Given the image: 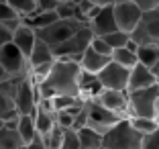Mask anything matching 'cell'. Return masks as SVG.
Segmentation results:
<instances>
[{
    "mask_svg": "<svg viewBox=\"0 0 159 149\" xmlns=\"http://www.w3.org/2000/svg\"><path fill=\"white\" fill-rule=\"evenodd\" d=\"M80 78L82 68L78 61L71 59H55L49 74L37 84V94L41 98L53 96H80Z\"/></svg>",
    "mask_w": 159,
    "mask_h": 149,
    "instance_id": "1",
    "label": "cell"
},
{
    "mask_svg": "<svg viewBox=\"0 0 159 149\" xmlns=\"http://www.w3.org/2000/svg\"><path fill=\"white\" fill-rule=\"evenodd\" d=\"M129 117L155 119L159 123V84L129 92Z\"/></svg>",
    "mask_w": 159,
    "mask_h": 149,
    "instance_id": "2",
    "label": "cell"
},
{
    "mask_svg": "<svg viewBox=\"0 0 159 149\" xmlns=\"http://www.w3.org/2000/svg\"><path fill=\"white\" fill-rule=\"evenodd\" d=\"M143 135L131 127L129 119H120L112 129L102 135V147L108 149H141Z\"/></svg>",
    "mask_w": 159,
    "mask_h": 149,
    "instance_id": "3",
    "label": "cell"
},
{
    "mask_svg": "<svg viewBox=\"0 0 159 149\" xmlns=\"http://www.w3.org/2000/svg\"><path fill=\"white\" fill-rule=\"evenodd\" d=\"M84 21H80L78 16H71V19H57L55 23L47 25V27L35 31L37 39H41L43 43H47L49 47H55L59 43H63L66 39H70L75 31L84 27Z\"/></svg>",
    "mask_w": 159,
    "mask_h": 149,
    "instance_id": "4",
    "label": "cell"
},
{
    "mask_svg": "<svg viewBox=\"0 0 159 149\" xmlns=\"http://www.w3.org/2000/svg\"><path fill=\"white\" fill-rule=\"evenodd\" d=\"M92 37H94V33L88 29V25H84V27L80 29V31H75L70 39H66L63 43H59V45H55V47H51V49H53V55H55V59L80 61L82 53H84L86 49L90 47V41H92Z\"/></svg>",
    "mask_w": 159,
    "mask_h": 149,
    "instance_id": "5",
    "label": "cell"
},
{
    "mask_svg": "<svg viewBox=\"0 0 159 149\" xmlns=\"http://www.w3.org/2000/svg\"><path fill=\"white\" fill-rule=\"evenodd\" d=\"M129 37L137 45H159V6L151 10H143L139 23Z\"/></svg>",
    "mask_w": 159,
    "mask_h": 149,
    "instance_id": "6",
    "label": "cell"
},
{
    "mask_svg": "<svg viewBox=\"0 0 159 149\" xmlns=\"http://www.w3.org/2000/svg\"><path fill=\"white\" fill-rule=\"evenodd\" d=\"M122 117H118L116 112L104 108L102 104H98L96 100H86V127H90L92 131L104 135L108 129H112Z\"/></svg>",
    "mask_w": 159,
    "mask_h": 149,
    "instance_id": "7",
    "label": "cell"
},
{
    "mask_svg": "<svg viewBox=\"0 0 159 149\" xmlns=\"http://www.w3.org/2000/svg\"><path fill=\"white\" fill-rule=\"evenodd\" d=\"M0 65L4 70L6 78H23L29 74V61L20 53V49L12 41L0 47Z\"/></svg>",
    "mask_w": 159,
    "mask_h": 149,
    "instance_id": "8",
    "label": "cell"
},
{
    "mask_svg": "<svg viewBox=\"0 0 159 149\" xmlns=\"http://www.w3.org/2000/svg\"><path fill=\"white\" fill-rule=\"evenodd\" d=\"M39 102L37 84L29 76H23L16 84V94H14V106L19 114H33Z\"/></svg>",
    "mask_w": 159,
    "mask_h": 149,
    "instance_id": "9",
    "label": "cell"
},
{
    "mask_svg": "<svg viewBox=\"0 0 159 149\" xmlns=\"http://www.w3.org/2000/svg\"><path fill=\"white\" fill-rule=\"evenodd\" d=\"M112 14H114V23H116L118 31L131 35V31L137 27V23H139L143 10H141L135 2H131V0H116L112 4Z\"/></svg>",
    "mask_w": 159,
    "mask_h": 149,
    "instance_id": "10",
    "label": "cell"
},
{
    "mask_svg": "<svg viewBox=\"0 0 159 149\" xmlns=\"http://www.w3.org/2000/svg\"><path fill=\"white\" fill-rule=\"evenodd\" d=\"M129 72L131 70H126V68H122L116 61L110 59L96 74V78H98L100 86L106 90H126V86H129Z\"/></svg>",
    "mask_w": 159,
    "mask_h": 149,
    "instance_id": "11",
    "label": "cell"
},
{
    "mask_svg": "<svg viewBox=\"0 0 159 149\" xmlns=\"http://www.w3.org/2000/svg\"><path fill=\"white\" fill-rule=\"evenodd\" d=\"M92 100H96L98 104H102L108 110L116 112L118 117L129 119V92H126V90H106V88H102Z\"/></svg>",
    "mask_w": 159,
    "mask_h": 149,
    "instance_id": "12",
    "label": "cell"
},
{
    "mask_svg": "<svg viewBox=\"0 0 159 149\" xmlns=\"http://www.w3.org/2000/svg\"><path fill=\"white\" fill-rule=\"evenodd\" d=\"M20 78H4L0 80V119L10 121L16 119L19 112L14 106V94H16V84Z\"/></svg>",
    "mask_w": 159,
    "mask_h": 149,
    "instance_id": "13",
    "label": "cell"
},
{
    "mask_svg": "<svg viewBox=\"0 0 159 149\" xmlns=\"http://www.w3.org/2000/svg\"><path fill=\"white\" fill-rule=\"evenodd\" d=\"M86 25H88V29L94 33V35H96V37L116 31V23H114L112 6H102V8L94 14V16H92V19H90Z\"/></svg>",
    "mask_w": 159,
    "mask_h": 149,
    "instance_id": "14",
    "label": "cell"
},
{
    "mask_svg": "<svg viewBox=\"0 0 159 149\" xmlns=\"http://www.w3.org/2000/svg\"><path fill=\"white\" fill-rule=\"evenodd\" d=\"M159 84L157 78L153 76L151 68L143 63H137L131 68L129 72V86H126V92H133V90H141V88H149V86Z\"/></svg>",
    "mask_w": 159,
    "mask_h": 149,
    "instance_id": "15",
    "label": "cell"
},
{
    "mask_svg": "<svg viewBox=\"0 0 159 149\" xmlns=\"http://www.w3.org/2000/svg\"><path fill=\"white\" fill-rule=\"evenodd\" d=\"M110 61V55H102V53L94 51L92 47H88L84 53H82V57H80V68H82V72H86V74H98L100 70H102L104 65Z\"/></svg>",
    "mask_w": 159,
    "mask_h": 149,
    "instance_id": "16",
    "label": "cell"
},
{
    "mask_svg": "<svg viewBox=\"0 0 159 149\" xmlns=\"http://www.w3.org/2000/svg\"><path fill=\"white\" fill-rule=\"evenodd\" d=\"M10 41L19 47L20 53H23L25 57H29V53H31V49H33L35 41H37V35H35V31L29 27V25L20 23L19 27L12 31V39H10Z\"/></svg>",
    "mask_w": 159,
    "mask_h": 149,
    "instance_id": "17",
    "label": "cell"
},
{
    "mask_svg": "<svg viewBox=\"0 0 159 149\" xmlns=\"http://www.w3.org/2000/svg\"><path fill=\"white\" fill-rule=\"evenodd\" d=\"M53 59H55L53 49L47 45V43H43L41 39L35 41L33 49H31V53H29V57H27L29 68H35V65H41V63H51Z\"/></svg>",
    "mask_w": 159,
    "mask_h": 149,
    "instance_id": "18",
    "label": "cell"
},
{
    "mask_svg": "<svg viewBox=\"0 0 159 149\" xmlns=\"http://www.w3.org/2000/svg\"><path fill=\"white\" fill-rule=\"evenodd\" d=\"M78 141H80V149H100L102 147V135L92 131L90 127L78 129Z\"/></svg>",
    "mask_w": 159,
    "mask_h": 149,
    "instance_id": "19",
    "label": "cell"
},
{
    "mask_svg": "<svg viewBox=\"0 0 159 149\" xmlns=\"http://www.w3.org/2000/svg\"><path fill=\"white\" fill-rule=\"evenodd\" d=\"M16 133L20 135L23 143H29V141L37 135L33 114H19V121H16Z\"/></svg>",
    "mask_w": 159,
    "mask_h": 149,
    "instance_id": "20",
    "label": "cell"
},
{
    "mask_svg": "<svg viewBox=\"0 0 159 149\" xmlns=\"http://www.w3.org/2000/svg\"><path fill=\"white\" fill-rule=\"evenodd\" d=\"M23 139L16 133V129L2 127L0 129V149H23Z\"/></svg>",
    "mask_w": 159,
    "mask_h": 149,
    "instance_id": "21",
    "label": "cell"
},
{
    "mask_svg": "<svg viewBox=\"0 0 159 149\" xmlns=\"http://www.w3.org/2000/svg\"><path fill=\"white\" fill-rule=\"evenodd\" d=\"M137 59L147 68H153L159 61V45H139L137 47Z\"/></svg>",
    "mask_w": 159,
    "mask_h": 149,
    "instance_id": "22",
    "label": "cell"
},
{
    "mask_svg": "<svg viewBox=\"0 0 159 149\" xmlns=\"http://www.w3.org/2000/svg\"><path fill=\"white\" fill-rule=\"evenodd\" d=\"M110 59L116 61L118 65H122V68H126V70H131L133 65L139 63V59H137V53L131 51V49H126V47L112 49V53H110Z\"/></svg>",
    "mask_w": 159,
    "mask_h": 149,
    "instance_id": "23",
    "label": "cell"
},
{
    "mask_svg": "<svg viewBox=\"0 0 159 149\" xmlns=\"http://www.w3.org/2000/svg\"><path fill=\"white\" fill-rule=\"evenodd\" d=\"M129 123H131V127L137 133H141V135H149V133H153L159 127V123L155 119H145V117H129Z\"/></svg>",
    "mask_w": 159,
    "mask_h": 149,
    "instance_id": "24",
    "label": "cell"
},
{
    "mask_svg": "<svg viewBox=\"0 0 159 149\" xmlns=\"http://www.w3.org/2000/svg\"><path fill=\"white\" fill-rule=\"evenodd\" d=\"M6 4L16 12V16L25 19L35 12V0H6Z\"/></svg>",
    "mask_w": 159,
    "mask_h": 149,
    "instance_id": "25",
    "label": "cell"
},
{
    "mask_svg": "<svg viewBox=\"0 0 159 149\" xmlns=\"http://www.w3.org/2000/svg\"><path fill=\"white\" fill-rule=\"evenodd\" d=\"M55 12H57V19H71V16H78V4H74L71 0H57Z\"/></svg>",
    "mask_w": 159,
    "mask_h": 149,
    "instance_id": "26",
    "label": "cell"
},
{
    "mask_svg": "<svg viewBox=\"0 0 159 149\" xmlns=\"http://www.w3.org/2000/svg\"><path fill=\"white\" fill-rule=\"evenodd\" d=\"M100 37L104 39V41L108 43V45L112 47V49H118V47H125L126 41H129V33H122V31H112V33H106V35H100Z\"/></svg>",
    "mask_w": 159,
    "mask_h": 149,
    "instance_id": "27",
    "label": "cell"
},
{
    "mask_svg": "<svg viewBox=\"0 0 159 149\" xmlns=\"http://www.w3.org/2000/svg\"><path fill=\"white\" fill-rule=\"evenodd\" d=\"M61 137H63V129H61V127H57V125H53V129L49 131L45 137H43V139H45L47 149H59Z\"/></svg>",
    "mask_w": 159,
    "mask_h": 149,
    "instance_id": "28",
    "label": "cell"
},
{
    "mask_svg": "<svg viewBox=\"0 0 159 149\" xmlns=\"http://www.w3.org/2000/svg\"><path fill=\"white\" fill-rule=\"evenodd\" d=\"M59 149H80L78 131L75 129H63V137H61Z\"/></svg>",
    "mask_w": 159,
    "mask_h": 149,
    "instance_id": "29",
    "label": "cell"
},
{
    "mask_svg": "<svg viewBox=\"0 0 159 149\" xmlns=\"http://www.w3.org/2000/svg\"><path fill=\"white\" fill-rule=\"evenodd\" d=\"M55 125L61 129H74V117L67 110H55Z\"/></svg>",
    "mask_w": 159,
    "mask_h": 149,
    "instance_id": "30",
    "label": "cell"
},
{
    "mask_svg": "<svg viewBox=\"0 0 159 149\" xmlns=\"http://www.w3.org/2000/svg\"><path fill=\"white\" fill-rule=\"evenodd\" d=\"M141 149H159V127L149 133V135H143L141 139Z\"/></svg>",
    "mask_w": 159,
    "mask_h": 149,
    "instance_id": "31",
    "label": "cell"
},
{
    "mask_svg": "<svg viewBox=\"0 0 159 149\" xmlns=\"http://www.w3.org/2000/svg\"><path fill=\"white\" fill-rule=\"evenodd\" d=\"M90 47H92L94 51L102 53V55H110V53H112V47L108 45V43L104 41L102 37H96V35H94V37H92V41H90Z\"/></svg>",
    "mask_w": 159,
    "mask_h": 149,
    "instance_id": "32",
    "label": "cell"
},
{
    "mask_svg": "<svg viewBox=\"0 0 159 149\" xmlns=\"http://www.w3.org/2000/svg\"><path fill=\"white\" fill-rule=\"evenodd\" d=\"M23 149H47V145H45V139H43V137L37 133V135L29 141V143L23 145Z\"/></svg>",
    "mask_w": 159,
    "mask_h": 149,
    "instance_id": "33",
    "label": "cell"
},
{
    "mask_svg": "<svg viewBox=\"0 0 159 149\" xmlns=\"http://www.w3.org/2000/svg\"><path fill=\"white\" fill-rule=\"evenodd\" d=\"M8 19H16V12L10 8L6 2H0V23H4Z\"/></svg>",
    "mask_w": 159,
    "mask_h": 149,
    "instance_id": "34",
    "label": "cell"
},
{
    "mask_svg": "<svg viewBox=\"0 0 159 149\" xmlns=\"http://www.w3.org/2000/svg\"><path fill=\"white\" fill-rule=\"evenodd\" d=\"M57 0H35V10H55Z\"/></svg>",
    "mask_w": 159,
    "mask_h": 149,
    "instance_id": "35",
    "label": "cell"
},
{
    "mask_svg": "<svg viewBox=\"0 0 159 149\" xmlns=\"http://www.w3.org/2000/svg\"><path fill=\"white\" fill-rule=\"evenodd\" d=\"M131 2H135L141 10H151L159 6V0H131Z\"/></svg>",
    "mask_w": 159,
    "mask_h": 149,
    "instance_id": "36",
    "label": "cell"
},
{
    "mask_svg": "<svg viewBox=\"0 0 159 149\" xmlns=\"http://www.w3.org/2000/svg\"><path fill=\"white\" fill-rule=\"evenodd\" d=\"M10 39H12V33H8L2 25H0V47L4 45V43H8Z\"/></svg>",
    "mask_w": 159,
    "mask_h": 149,
    "instance_id": "37",
    "label": "cell"
},
{
    "mask_svg": "<svg viewBox=\"0 0 159 149\" xmlns=\"http://www.w3.org/2000/svg\"><path fill=\"white\" fill-rule=\"evenodd\" d=\"M88 2L94 6H112L116 0H88Z\"/></svg>",
    "mask_w": 159,
    "mask_h": 149,
    "instance_id": "38",
    "label": "cell"
},
{
    "mask_svg": "<svg viewBox=\"0 0 159 149\" xmlns=\"http://www.w3.org/2000/svg\"><path fill=\"white\" fill-rule=\"evenodd\" d=\"M151 72H153V76L157 78V82H159V61H157V63L153 65V68H151Z\"/></svg>",
    "mask_w": 159,
    "mask_h": 149,
    "instance_id": "39",
    "label": "cell"
},
{
    "mask_svg": "<svg viewBox=\"0 0 159 149\" xmlns=\"http://www.w3.org/2000/svg\"><path fill=\"white\" fill-rule=\"evenodd\" d=\"M6 78V74H4V70H2V65H0V80H4Z\"/></svg>",
    "mask_w": 159,
    "mask_h": 149,
    "instance_id": "40",
    "label": "cell"
},
{
    "mask_svg": "<svg viewBox=\"0 0 159 149\" xmlns=\"http://www.w3.org/2000/svg\"><path fill=\"white\" fill-rule=\"evenodd\" d=\"M71 2H74V4H80V2H82V0H71Z\"/></svg>",
    "mask_w": 159,
    "mask_h": 149,
    "instance_id": "41",
    "label": "cell"
},
{
    "mask_svg": "<svg viewBox=\"0 0 159 149\" xmlns=\"http://www.w3.org/2000/svg\"><path fill=\"white\" fill-rule=\"evenodd\" d=\"M100 149H108V147H100Z\"/></svg>",
    "mask_w": 159,
    "mask_h": 149,
    "instance_id": "42",
    "label": "cell"
},
{
    "mask_svg": "<svg viewBox=\"0 0 159 149\" xmlns=\"http://www.w3.org/2000/svg\"><path fill=\"white\" fill-rule=\"evenodd\" d=\"M0 2H6V0H0Z\"/></svg>",
    "mask_w": 159,
    "mask_h": 149,
    "instance_id": "43",
    "label": "cell"
}]
</instances>
